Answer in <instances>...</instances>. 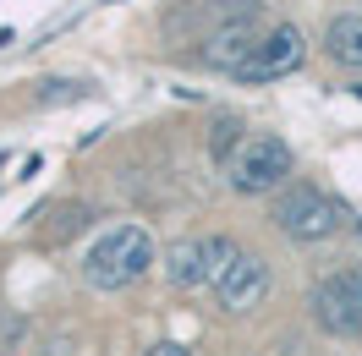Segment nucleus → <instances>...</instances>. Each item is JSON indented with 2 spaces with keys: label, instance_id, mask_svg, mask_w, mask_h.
I'll list each match as a JSON object with an SVG mask.
<instances>
[{
  "label": "nucleus",
  "instance_id": "nucleus-1",
  "mask_svg": "<svg viewBox=\"0 0 362 356\" xmlns=\"http://www.w3.org/2000/svg\"><path fill=\"white\" fill-rule=\"evenodd\" d=\"M148 268H154V242H148L143 225H115L110 236H99V242L88 247V258H83V274H88V285H99V290H127V285H137Z\"/></svg>",
  "mask_w": 362,
  "mask_h": 356
},
{
  "label": "nucleus",
  "instance_id": "nucleus-2",
  "mask_svg": "<svg viewBox=\"0 0 362 356\" xmlns=\"http://www.w3.org/2000/svg\"><path fill=\"white\" fill-rule=\"evenodd\" d=\"M226 181L242 192V198H264V192H274V186H286L291 181V143L274 132H242V143L230 148L226 159Z\"/></svg>",
  "mask_w": 362,
  "mask_h": 356
},
{
  "label": "nucleus",
  "instance_id": "nucleus-3",
  "mask_svg": "<svg viewBox=\"0 0 362 356\" xmlns=\"http://www.w3.org/2000/svg\"><path fill=\"white\" fill-rule=\"evenodd\" d=\"M274 225H280L291 242H329L340 225H346V214H340V203H335V198H324L318 186L296 181L291 192L274 203Z\"/></svg>",
  "mask_w": 362,
  "mask_h": 356
},
{
  "label": "nucleus",
  "instance_id": "nucleus-4",
  "mask_svg": "<svg viewBox=\"0 0 362 356\" xmlns=\"http://www.w3.org/2000/svg\"><path fill=\"white\" fill-rule=\"evenodd\" d=\"M313 318L335 340H362V274L340 268L313 285Z\"/></svg>",
  "mask_w": 362,
  "mask_h": 356
},
{
  "label": "nucleus",
  "instance_id": "nucleus-5",
  "mask_svg": "<svg viewBox=\"0 0 362 356\" xmlns=\"http://www.w3.org/2000/svg\"><path fill=\"white\" fill-rule=\"evenodd\" d=\"M302 61H308V39H302V28L280 23V28H269V33L258 39L252 61L236 71V77H242V83H274V77H291Z\"/></svg>",
  "mask_w": 362,
  "mask_h": 356
},
{
  "label": "nucleus",
  "instance_id": "nucleus-6",
  "mask_svg": "<svg viewBox=\"0 0 362 356\" xmlns=\"http://www.w3.org/2000/svg\"><path fill=\"white\" fill-rule=\"evenodd\" d=\"M214 296H220V307H226L230 318H242V312L264 307V296H269V268H264V258L236 252V258L226 263V274L214 280Z\"/></svg>",
  "mask_w": 362,
  "mask_h": 356
},
{
  "label": "nucleus",
  "instance_id": "nucleus-7",
  "mask_svg": "<svg viewBox=\"0 0 362 356\" xmlns=\"http://www.w3.org/2000/svg\"><path fill=\"white\" fill-rule=\"evenodd\" d=\"M252 49H258V28L247 23V17H236V23H226V28H214L204 39V66H214V71H236L252 61Z\"/></svg>",
  "mask_w": 362,
  "mask_h": 356
},
{
  "label": "nucleus",
  "instance_id": "nucleus-8",
  "mask_svg": "<svg viewBox=\"0 0 362 356\" xmlns=\"http://www.w3.org/2000/svg\"><path fill=\"white\" fill-rule=\"evenodd\" d=\"M165 274H170V285H181V290L214 285V263H209V242H176L170 252H165Z\"/></svg>",
  "mask_w": 362,
  "mask_h": 356
},
{
  "label": "nucleus",
  "instance_id": "nucleus-9",
  "mask_svg": "<svg viewBox=\"0 0 362 356\" xmlns=\"http://www.w3.org/2000/svg\"><path fill=\"white\" fill-rule=\"evenodd\" d=\"M324 49H329L335 66L362 71V11H340V17H329V28H324Z\"/></svg>",
  "mask_w": 362,
  "mask_h": 356
},
{
  "label": "nucleus",
  "instance_id": "nucleus-10",
  "mask_svg": "<svg viewBox=\"0 0 362 356\" xmlns=\"http://www.w3.org/2000/svg\"><path fill=\"white\" fill-rule=\"evenodd\" d=\"M143 356H187V351H181V345H170V340H159V345H148Z\"/></svg>",
  "mask_w": 362,
  "mask_h": 356
}]
</instances>
